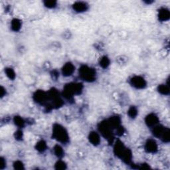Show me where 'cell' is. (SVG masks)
Listing matches in <instances>:
<instances>
[{
  "label": "cell",
  "instance_id": "cell-18",
  "mask_svg": "<svg viewBox=\"0 0 170 170\" xmlns=\"http://www.w3.org/2000/svg\"><path fill=\"white\" fill-rule=\"evenodd\" d=\"M159 93L162 95H168L169 94V87L168 85H160L157 87Z\"/></svg>",
  "mask_w": 170,
  "mask_h": 170
},
{
  "label": "cell",
  "instance_id": "cell-28",
  "mask_svg": "<svg viewBox=\"0 0 170 170\" xmlns=\"http://www.w3.org/2000/svg\"><path fill=\"white\" fill-rule=\"evenodd\" d=\"M6 165V160L3 158V157H2V159H1V165H0V166H1V169H3L4 167H5Z\"/></svg>",
  "mask_w": 170,
  "mask_h": 170
},
{
  "label": "cell",
  "instance_id": "cell-12",
  "mask_svg": "<svg viewBox=\"0 0 170 170\" xmlns=\"http://www.w3.org/2000/svg\"><path fill=\"white\" fill-rule=\"evenodd\" d=\"M73 10L78 13H82L86 11L89 8V5L86 2H77L73 5Z\"/></svg>",
  "mask_w": 170,
  "mask_h": 170
},
{
  "label": "cell",
  "instance_id": "cell-9",
  "mask_svg": "<svg viewBox=\"0 0 170 170\" xmlns=\"http://www.w3.org/2000/svg\"><path fill=\"white\" fill-rule=\"evenodd\" d=\"M159 118L153 113L149 114L145 118V122L148 127L153 128L159 124Z\"/></svg>",
  "mask_w": 170,
  "mask_h": 170
},
{
  "label": "cell",
  "instance_id": "cell-4",
  "mask_svg": "<svg viewBox=\"0 0 170 170\" xmlns=\"http://www.w3.org/2000/svg\"><path fill=\"white\" fill-rule=\"evenodd\" d=\"M98 130L104 138L107 139L109 142L110 141L113 142V139L114 138V129L110 125L108 120L100 122L98 125Z\"/></svg>",
  "mask_w": 170,
  "mask_h": 170
},
{
  "label": "cell",
  "instance_id": "cell-2",
  "mask_svg": "<svg viewBox=\"0 0 170 170\" xmlns=\"http://www.w3.org/2000/svg\"><path fill=\"white\" fill-rule=\"evenodd\" d=\"M82 85L80 83H69L65 86L63 89V97L70 100L74 95L80 94L82 91Z\"/></svg>",
  "mask_w": 170,
  "mask_h": 170
},
{
  "label": "cell",
  "instance_id": "cell-14",
  "mask_svg": "<svg viewBox=\"0 0 170 170\" xmlns=\"http://www.w3.org/2000/svg\"><path fill=\"white\" fill-rule=\"evenodd\" d=\"M165 129V128L160 124H157V125L155 126L154 127L152 128V133L153 135L156 138H160V137L164 133V132Z\"/></svg>",
  "mask_w": 170,
  "mask_h": 170
},
{
  "label": "cell",
  "instance_id": "cell-16",
  "mask_svg": "<svg viewBox=\"0 0 170 170\" xmlns=\"http://www.w3.org/2000/svg\"><path fill=\"white\" fill-rule=\"evenodd\" d=\"M53 152H54V154H55L57 157H59V158H61V157H63L64 156L63 149L59 144L55 145V146H54Z\"/></svg>",
  "mask_w": 170,
  "mask_h": 170
},
{
  "label": "cell",
  "instance_id": "cell-20",
  "mask_svg": "<svg viewBox=\"0 0 170 170\" xmlns=\"http://www.w3.org/2000/svg\"><path fill=\"white\" fill-rule=\"evenodd\" d=\"M14 122L15 125L19 128H23L25 126V124H26V122H25L23 118L21 117H18V116L14 117Z\"/></svg>",
  "mask_w": 170,
  "mask_h": 170
},
{
  "label": "cell",
  "instance_id": "cell-26",
  "mask_svg": "<svg viewBox=\"0 0 170 170\" xmlns=\"http://www.w3.org/2000/svg\"><path fill=\"white\" fill-rule=\"evenodd\" d=\"M14 167L15 169H23L24 165L21 161H16L14 164Z\"/></svg>",
  "mask_w": 170,
  "mask_h": 170
},
{
  "label": "cell",
  "instance_id": "cell-1",
  "mask_svg": "<svg viewBox=\"0 0 170 170\" xmlns=\"http://www.w3.org/2000/svg\"><path fill=\"white\" fill-rule=\"evenodd\" d=\"M53 138L62 144L69 142V136L67 130L59 124H55L53 127Z\"/></svg>",
  "mask_w": 170,
  "mask_h": 170
},
{
  "label": "cell",
  "instance_id": "cell-6",
  "mask_svg": "<svg viewBox=\"0 0 170 170\" xmlns=\"http://www.w3.org/2000/svg\"><path fill=\"white\" fill-rule=\"evenodd\" d=\"M34 101L39 104H45L49 100L48 93L43 90H37L34 94Z\"/></svg>",
  "mask_w": 170,
  "mask_h": 170
},
{
  "label": "cell",
  "instance_id": "cell-29",
  "mask_svg": "<svg viewBox=\"0 0 170 170\" xmlns=\"http://www.w3.org/2000/svg\"><path fill=\"white\" fill-rule=\"evenodd\" d=\"M6 89H4L3 86H2L1 88V97H3L4 96H6Z\"/></svg>",
  "mask_w": 170,
  "mask_h": 170
},
{
  "label": "cell",
  "instance_id": "cell-24",
  "mask_svg": "<svg viewBox=\"0 0 170 170\" xmlns=\"http://www.w3.org/2000/svg\"><path fill=\"white\" fill-rule=\"evenodd\" d=\"M55 168L56 169H65L67 168V164H65V161L59 160L55 164Z\"/></svg>",
  "mask_w": 170,
  "mask_h": 170
},
{
  "label": "cell",
  "instance_id": "cell-25",
  "mask_svg": "<svg viewBox=\"0 0 170 170\" xmlns=\"http://www.w3.org/2000/svg\"><path fill=\"white\" fill-rule=\"evenodd\" d=\"M44 5L49 9L55 8L57 6V2L55 1H45L44 2Z\"/></svg>",
  "mask_w": 170,
  "mask_h": 170
},
{
  "label": "cell",
  "instance_id": "cell-15",
  "mask_svg": "<svg viewBox=\"0 0 170 170\" xmlns=\"http://www.w3.org/2000/svg\"><path fill=\"white\" fill-rule=\"evenodd\" d=\"M22 22H21V20H19L17 18L14 19L11 22V30L15 32L19 31L21 30V28H22Z\"/></svg>",
  "mask_w": 170,
  "mask_h": 170
},
{
  "label": "cell",
  "instance_id": "cell-21",
  "mask_svg": "<svg viewBox=\"0 0 170 170\" xmlns=\"http://www.w3.org/2000/svg\"><path fill=\"white\" fill-rule=\"evenodd\" d=\"M170 136H169V129L168 128H165V129L164 132V133L160 137V139L163 141L165 143L169 142L170 140Z\"/></svg>",
  "mask_w": 170,
  "mask_h": 170
},
{
  "label": "cell",
  "instance_id": "cell-22",
  "mask_svg": "<svg viewBox=\"0 0 170 170\" xmlns=\"http://www.w3.org/2000/svg\"><path fill=\"white\" fill-rule=\"evenodd\" d=\"M5 73L6 74V76L10 78L11 80H14L15 79V78L16 77L15 73L14 71V70L11 68H6L5 69Z\"/></svg>",
  "mask_w": 170,
  "mask_h": 170
},
{
  "label": "cell",
  "instance_id": "cell-11",
  "mask_svg": "<svg viewBox=\"0 0 170 170\" xmlns=\"http://www.w3.org/2000/svg\"><path fill=\"white\" fill-rule=\"evenodd\" d=\"M158 19L161 22H167L170 18L169 10L166 7H161L158 11Z\"/></svg>",
  "mask_w": 170,
  "mask_h": 170
},
{
  "label": "cell",
  "instance_id": "cell-27",
  "mask_svg": "<svg viewBox=\"0 0 170 170\" xmlns=\"http://www.w3.org/2000/svg\"><path fill=\"white\" fill-rule=\"evenodd\" d=\"M23 138V132L22 130H18L15 132V139L22 140Z\"/></svg>",
  "mask_w": 170,
  "mask_h": 170
},
{
  "label": "cell",
  "instance_id": "cell-8",
  "mask_svg": "<svg viewBox=\"0 0 170 170\" xmlns=\"http://www.w3.org/2000/svg\"><path fill=\"white\" fill-rule=\"evenodd\" d=\"M145 150L148 153H155L158 150V145L153 139H148L144 146Z\"/></svg>",
  "mask_w": 170,
  "mask_h": 170
},
{
  "label": "cell",
  "instance_id": "cell-3",
  "mask_svg": "<svg viewBox=\"0 0 170 170\" xmlns=\"http://www.w3.org/2000/svg\"><path fill=\"white\" fill-rule=\"evenodd\" d=\"M79 76L82 80L86 82H93L96 80L97 72L92 67L82 65L79 69Z\"/></svg>",
  "mask_w": 170,
  "mask_h": 170
},
{
  "label": "cell",
  "instance_id": "cell-19",
  "mask_svg": "<svg viewBox=\"0 0 170 170\" xmlns=\"http://www.w3.org/2000/svg\"><path fill=\"white\" fill-rule=\"evenodd\" d=\"M110 59L106 56H103L102 58H101L100 62H99L101 67L103 69L108 68V67L110 65Z\"/></svg>",
  "mask_w": 170,
  "mask_h": 170
},
{
  "label": "cell",
  "instance_id": "cell-23",
  "mask_svg": "<svg viewBox=\"0 0 170 170\" xmlns=\"http://www.w3.org/2000/svg\"><path fill=\"white\" fill-rule=\"evenodd\" d=\"M138 114V111L135 106H131L128 110V115L131 118H134Z\"/></svg>",
  "mask_w": 170,
  "mask_h": 170
},
{
  "label": "cell",
  "instance_id": "cell-13",
  "mask_svg": "<svg viewBox=\"0 0 170 170\" xmlns=\"http://www.w3.org/2000/svg\"><path fill=\"white\" fill-rule=\"evenodd\" d=\"M89 140L91 144H93L94 146H96L100 144L101 141L100 135H99L98 132L95 131L90 132V134L89 135Z\"/></svg>",
  "mask_w": 170,
  "mask_h": 170
},
{
  "label": "cell",
  "instance_id": "cell-7",
  "mask_svg": "<svg viewBox=\"0 0 170 170\" xmlns=\"http://www.w3.org/2000/svg\"><path fill=\"white\" fill-rule=\"evenodd\" d=\"M127 148L124 146V143L120 140H117L114 145V153L119 158L121 159L123 154L126 150Z\"/></svg>",
  "mask_w": 170,
  "mask_h": 170
},
{
  "label": "cell",
  "instance_id": "cell-17",
  "mask_svg": "<svg viewBox=\"0 0 170 170\" xmlns=\"http://www.w3.org/2000/svg\"><path fill=\"white\" fill-rule=\"evenodd\" d=\"M47 143L44 140H39L38 142L36 144L35 148L36 150L39 152H43L47 150Z\"/></svg>",
  "mask_w": 170,
  "mask_h": 170
},
{
  "label": "cell",
  "instance_id": "cell-10",
  "mask_svg": "<svg viewBox=\"0 0 170 170\" xmlns=\"http://www.w3.org/2000/svg\"><path fill=\"white\" fill-rule=\"evenodd\" d=\"M74 70H75V67H74V65L70 63V62H68L63 65V68L61 69V72L63 76L70 77L74 73Z\"/></svg>",
  "mask_w": 170,
  "mask_h": 170
},
{
  "label": "cell",
  "instance_id": "cell-5",
  "mask_svg": "<svg viewBox=\"0 0 170 170\" xmlns=\"http://www.w3.org/2000/svg\"><path fill=\"white\" fill-rule=\"evenodd\" d=\"M130 83L136 89H143L147 86V82L144 78L138 75L132 77L130 80Z\"/></svg>",
  "mask_w": 170,
  "mask_h": 170
}]
</instances>
